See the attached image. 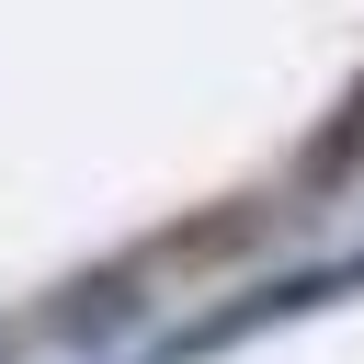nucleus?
I'll list each match as a JSON object with an SVG mask.
<instances>
[{
    "instance_id": "1",
    "label": "nucleus",
    "mask_w": 364,
    "mask_h": 364,
    "mask_svg": "<svg viewBox=\"0 0 364 364\" xmlns=\"http://www.w3.org/2000/svg\"><path fill=\"white\" fill-rule=\"evenodd\" d=\"M114 318H125V284H114V273H102V284H80V296L57 307V330H80V341H91V330H114Z\"/></svg>"
}]
</instances>
